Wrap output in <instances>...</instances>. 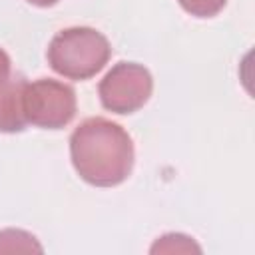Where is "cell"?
<instances>
[{
	"mask_svg": "<svg viewBox=\"0 0 255 255\" xmlns=\"http://www.w3.org/2000/svg\"><path fill=\"white\" fill-rule=\"evenodd\" d=\"M151 253H199L201 247L187 235H181V233H167V235H161L157 237V241L151 245L149 249Z\"/></svg>",
	"mask_w": 255,
	"mask_h": 255,
	"instance_id": "52a82bcc",
	"label": "cell"
},
{
	"mask_svg": "<svg viewBox=\"0 0 255 255\" xmlns=\"http://www.w3.org/2000/svg\"><path fill=\"white\" fill-rule=\"evenodd\" d=\"M10 68H12V62H10V56L0 48V86L8 80L10 76Z\"/></svg>",
	"mask_w": 255,
	"mask_h": 255,
	"instance_id": "9c48e42d",
	"label": "cell"
},
{
	"mask_svg": "<svg viewBox=\"0 0 255 255\" xmlns=\"http://www.w3.org/2000/svg\"><path fill=\"white\" fill-rule=\"evenodd\" d=\"M153 92L149 70L135 62H118L98 86L102 106L112 114H133L143 108Z\"/></svg>",
	"mask_w": 255,
	"mask_h": 255,
	"instance_id": "277c9868",
	"label": "cell"
},
{
	"mask_svg": "<svg viewBox=\"0 0 255 255\" xmlns=\"http://www.w3.org/2000/svg\"><path fill=\"white\" fill-rule=\"evenodd\" d=\"M28 4H32V6H38V8H48V6H54V4H58L60 0H26Z\"/></svg>",
	"mask_w": 255,
	"mask_h": 255,
	"instance_id": "30bf717a",
	"label": "cell"
},
{
	"mask_svg": "<svg viewBox=\"0 0 255 255\" xmlns=\"http://www.w3.org/2000/svg\"><path fill=\"white\" fill-rule=\"evenodd\" d=\"M22 108L26 124L42 129H62L76 116V92L72 86L52 78L26 82Z\"/></svg>",
	"mask_w": 255,
	"mask_h": 255,
	"instance_id": "3957f363",
	"label": "cell"
},
{
	"mask_svg": "<svg viewBox=\"0 0 255 255\" xmlns=\"http://www.w3.org/2000/svg\"><path fill=\"white\" fill-rule=\"evenodd\" d=\"M22 251H42V245L36 237L22 229H4L0 231V253H22Z\"/></svg>",
	"mask_w": 255,
	"mask_h": 255,
	"instance_id": "8992f818",
	"label": "cell"
},
{
	"mask_svg": "<svg viewBox=\"0 0 255 255\" xmlns=\"http://www.w3.org/2000/svg\"><path fill=\"white\" fill-rule=\"evenodd\" d=\"M24 76H8V80L0 86V131L18 133L26 129V118L22 108V94L26 86Z\"/></svg>",
	"mask_w": 255,
	"mask_h": 255,
	"instance_id": "5b68a950",
	"label": "cell"
},
{
	"mask_svg": "<svg viewBox=\"0 0 255 255\" xmlns=\"http://www.w3.org/2000/svg\"><path fill=\"white\" fill-rule=\"evenodd\" d=\"M112 56L108 38L88 26L60 30L48 46L50 68L68 80H90L104 70Z\"/></svg>",
	"mask_w": 255,
	"mask_h": 255,
	"instance_id": "7a4b0ae2",
	"label": "cell"
},
{
	"mask_svg": "<svg viewBox=\"0 0 255 255\" xmlns=\"http://www.w3.org/2000/svg\"><path fill=\"white\" fill-rule=\"evenodd\" d=\"M70 157L76 173L90 185L114 187L133 169V141L116 122L96 116L84 120L70 135Z\"/></svg>",
	"mask_w": 255,
	"mask_h": 255,
	"instance_id": "6da1fadb",
	"label": "cell"
},
{
	"mask_svg": "<svg viewBox=\"0 0 255 255\" xmlns=\"http://www.w3.org/2000/svg\"><path fill=\"white\" fill-rule=\"evenodd\" d=\"M177 2L187 14L195 18H211L219 14L227 4V0H177Z\"/></svg>",
	"mask_w": 255,
	"mask_h": 255,
	"instance_id": "ba28073f",
	"label": "cell"
}]
</instances>
